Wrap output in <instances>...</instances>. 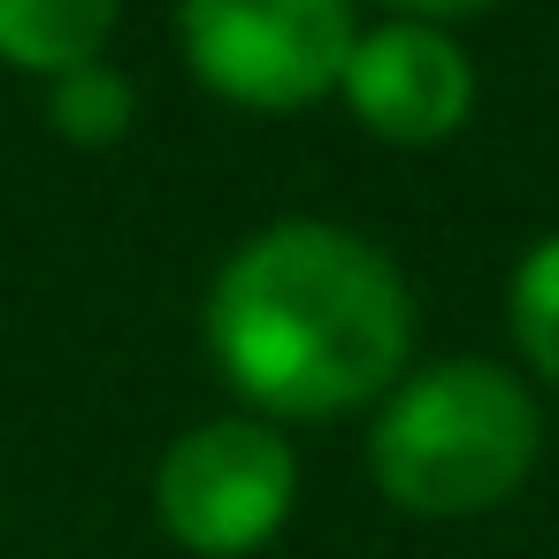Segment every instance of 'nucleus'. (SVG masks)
Listing matches in <instances>:
<instances>
[{
  "instance_id": "obj_5",
  "label": "nucleus",
  "mask_w": 559,
  "mask_h": 559,
  "mask_svg": "<svg viewBox=\"0 0 559 559\" xmlns=\"http://www.w3.org/2000/svg\"><path fill=\"white\" fill-rule=\"evenodd\" d=\"M337 93L360 116V131H376L383 146H437V139H452L467 123L475 70L452 47V32L391 16V24H376V32L353 39Z\"/></svg>"
},
{
  "instance_id": "obj_8",
  "label": "nucleus",
  "mask_w": 559,
  "mask_h": 559,
  "mask_svg": "<svg viewBox=\"0 0 559 559\" xmlns=\"http://www.w3.org/2000/svg\"><path fill=\"white\" fill-rule=\"evenodd\" d=\"M131 116H139V93H131V78L108 70V62H85V70H70V78L47 85V123H55L70 146H116V139L131 131Z\"/></svg>"
},
{
  "instance_id": "obj_1",
  "label": "nucleus",
  "mask_w": 559,
  "mask_h": 559,
  "mask_svg": "<svg viewBox=\"0 0 559 559\" xmlns=\"http://www.w3.org/2000/svg\"><path fill=\"white\" fill-rule=\"evenodd\" d=\"M215 376L261 421H330L383 406L414 353V299L391 253L292 215L253 230L207 292Z\"/></svg>"
},
{
  "instance_id": "obj_2",
  "label": "nucleus",
  "mask_w": 559,
  "mask_h": 559,
  "mask_svg": "<svg viewBox=\"0 0 559 559\" xmlns=\"http://www.w3.org/2000/svg\"><path fill=\"white\" fill-rule=\"evenodd\" d=\"M544 452L528 383L498 360H429L391 383L368 421V475L414 521L498 513Z\"/></svg>"
},
{
  "instance_id": "obj_6",
  "label": "nucleus",
  "mask_w": 559,
  "mask_h": 559,
  "mask_svg": "<svg viewBox=\"0 0 559 559\" xmlns=\"http://www.w3.org/2000/svg\"><path fill=\"white\" fill-rule=\"evenodd\" d=\"M116 16L123 0H0V62L55 85L100 62V47L116 39Z\"/></svg>"
},
{
  "instance_id": "obj_4",
  "label": "nucleus",
  "mask_w": 559,
  "mask_h": 559,
  "mask_svg": "<svg viewBox=\"0 0 559 559\" xmlns=\"http://www.w3.org/2000/svg\"><path fill=\"white\" fill-rule=\"evenodd\" d=\"M299 506L292 437L261 414H215L185 429L154 467V521L192 559H253Z\"/></svg>"
},
{
  "instance_id": "obj_9",
  "label": "nucleus",
  "mask_w": 559,
  "mask_h": 559,
  "mask_svg": "<svg viewBox=\"0 0 559 559\" xmlns=\"http://www.w3.org/2000/svg\"><path fill=\"white\" fill-rule=\"evenodd\" d=\"M391 9H399L406 24H437V32H444V24H467V16H490V9H498V0H391Z\"/></svg>"
},
{
  "instance_id": "obj_7",
  "label": "nucleus",
  "mask_w": 559,
  "mask_h": 559,
  "mask_svg": "<svg viewBox=\"0 0 559 559\" xmlns=\"http://www.w3.org/2000/svg\"><path fill=\"white\" fill-rule=\"evenodd\" d=\"M506 322H513V345L521 360L559 391V230L536 238L521 261H513V284H506Z\"/></svg>"
},
{
  "instance_id": "obj_3",
  "label": "nucleus",
  "mask_w": 559,
  "mask_h": 559,
  "mask_svg": "<svg viewBox=\"0 0 559 559\" xmlns=\"http://www.w3.org/2000/svg\"><path fill=\"white\" fill-rule=\"evenodd\" d=\"M360 24L345 0H177L192 78L253 116H299L337 93Z\"/></svg>"
}]
</instances>
